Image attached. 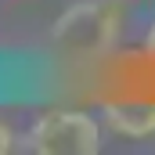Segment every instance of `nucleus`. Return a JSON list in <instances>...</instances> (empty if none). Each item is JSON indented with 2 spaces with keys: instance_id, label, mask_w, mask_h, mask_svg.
Instances as JSON below:
<instances>
[{
  "instance_id": "1",
  "label": "nucleus",
  "mask_w": 155,
  "mask_h": 155,
  "mask_svg": "<svg viewBox=\"0 0 155 155\" xmlns=\"http://www.w3.org/2000/svg\"><path fill=\"white\" fill-rule=\"evenodd\" d=\"M123 33V7L116 0H79L54 22V43L72 58H101Z\"/></svg>"
},
{
  "instance_id": "2",
  "label": "nucleus",
  "mask_w": 155,
  "mask_h": 155,
  "mask_svg": "<svg viewBox=\"0 0 155 155\" xmlns=\"http://www.w3.org/2000/svg\"><path fill=\"white\" fill-rule=\"evenodd\" d=\"M25 148L36 155H97L101 152V123L90 112L47 108L29 126Z\"/></svg>"
},
{
  "instance_id": "3",
  "label": "nucleus",
  "mask_w": 155,
  "mask_h": 155,
  "mask_svg": "<svg viewBox=\"0 0 155 155\" xmlns=\"http://www.w3.org/2000/svg\"><path fill=\"white\" fill-rule=\"evenodd\" d=\"M101 116H105V126L126 141H144L155 134V101H144V97L108 101L101 108Z\"/></svg>"
},
{
  "instance_id": "4",
  "label": "nucleus",
  "mask_w": 155,
  "mask_h": 155,
  "mask_svg": "<svg viewBox=\"0 0 155 155\" xmlns=\"http://www.w3.org/2000/svg\"><path fill=\"white\" fill-rule=\"evenodd\" d=\"M15 152V130L0 119V155H11Z\"/></svg>"
},
{
  "instance_id": "5",
  "label": "nucleus",
  "mask_w": 155,
  "mask_h": 155,
  "mask_svg": "<svg viewBox=\"0 0 155 155\" xmlns=\"http://www.w3.org/2000/svg\"><path fill=\"white\" fill-rule=\"evenodd\" d=\"M144 51H148V54L155 58V22L148 25V33H144Z\"/></svg>"
}]
</instances>
